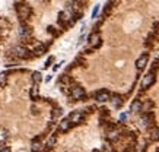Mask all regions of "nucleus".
Here are the masks:
<instances>
[{
	"mask_svg": "<svg viewBox=\"0 0 159 152\" xmlns=\"http://www.w3.org/2000/svg\"><path fill=\"white\" fill-rule=\"evenodd\" d=\"M95 152H98V151H95Z\"/></svg>",
	"mask_w": 159,
	"mask_h": 152,
	"instance_id": "obj_31",
	"label": "nucleus"
},
{
	"mask_svg": "<svg viewBox=\"0 0 159 152\" xmlns=\"http://www.w3.org/2000/svg\"><path fill=\"white\" fill-rule=\"evenodd\" d=\"M152 121H153V114L152 113H145V114L142 116V119H140L142 126H149Z\"/></svg>",
	"mask_w": 159,
	"mask_h": 152,
	"instance_id": "obj_9",
	"label": "nucleus"
},
{
	"mask_svg": "<svg viewBox=\"0 0 159 152\" xmlns=\"http://www.w3.org/2000/svg\"><path fill=\"white\" fill-rule=\"evenodd\" d=\"M98 13H99V5H96V6L93 7V10H92V19H96Z\"/></svg>",
	"mask_w": 159,
	"mask_h": 152,
	"instance_id": "obj_21",
	"label": "nucleus"
},
{
	"mask_svg": "<svg viewBox=\"0 0 159 152\" xmlns=\"http://www.w3.org/2000/svg\"><path fill=\"white\" fill-rule=\"evenodd\" d=\"M0 152H10V148L9 146H2L0 148Z\"/></svg>",
	"mask_w": 159,
	"mask_h": 152,
	"instance_id": "obj_25",
	"label": "nucleus"
},
{
	"mask_svg": "<svg viewBox=\"0 0 159 152\" xmlns=\"http://www.w3.org/2000/svg\"><path fill=\"white\" fill-rule=\"evenodd\" d=\"M51 79H53V75H47L45 76V82H50Z\"/></svg>",
	"mask_w": 159,
	"mask_h": 152,
	"instance_id": "obj_28",
	"label": "nucleus"
},
{
	"mask_svg": "<svg viewBox=\"0 0 159 152\" xmlns=\"http://www.w3.org/2000/svg\"><path fill=\"white\" fill-rule=\"evenodd\" d=\"M150 140H153V142L159 140V127H153L150 130Z\"/></svg>",
	"mask_w": 159,
	"mask_h": 152,
	"instance_id": "obj_15",
	"label": "nucleus"
},
{
	"mask_svg": "<svg viewBox=\"0 0 159 152\" xmlns=\"http://www.w3.org/2000/svg\"><path fill=\"white\" fill-rule=\"evenodd\" d=\"M110 101H111L113 107H115V108H118V107L123 106V98H121L120 95H117V94H115V95H111V99H110Z\"/></svg>",
	"mask_w": 159,
	"mask_h": 152,
	"instance_id": "obj_11",
	"label": "nucleus"
},
{
	"mask_svg": "<svg viewBox=\"0 0 159 152\" xmlns=\"http://www.w3.org/2000/svg\"><path fill=\"white\" fill-rule=\"evenodd\" d=\"M126 119H127V114H126V113H121V114H120V120H121V121H124Z\"/></svg>",
	"mask_w": 159,
	"mask_h": 152,
	"instance_id": "obj_26",
	"label": "nucleus"
},
{
	"mask_svg": "<svg viewBox=\"0 0 159 152\" xmlns=\"http://www.w3.org/2000/svg\"><path fill=\"white\" fill-rule=\"evenodd\" d=\"M53 61H54V57H50V59H48V60L45 61L44 67H45V69H48V66H51V63H53Z\"/></svg>",
	"mask_w": 159,
	"mask_h": 152,
	"instance_id": "obj_24",
	"label": "nucleus"
},
{
	"mask_svg": "<svg viewBox=\"0 0 159 152\" xmlns=\"http://www.w3.org/2000/svg\"><path fill=\"white\" fill-rule=\"evenodd\" d=\"M147 60H149V54H147V53L142 54L139 59H137V61H136V69H137V70L145 69V66L147 65Z\"/></svg>",
	"mask_w": 159,
	"mask_h": 152,
	"instance_id": "obj_8",
	"label": "nucleus"
},
{
	"mask_svg": "<svg viewBox=\"0 0 159 152\" xmlns=\"http://www.w3.org/2000/svg\"><path fill=\"white\" fill-rule=\"evenodd\" d=\"M6 139H7V130L6 129H0V142H3Z\"/></svg>",
	"mask_w": 159,
	"mask_h": 152,
	"instance_id": "obj_20",
	"label": "nucleus"
},
{
	"mask_svg": "<svg viewBox=\"0 0 159 152\" xmlns=\"http://www.w3.org/2000/svg\"><path fill=\"white\" fill-rule=\"evenodd\" d=\"M70 126H72V121H70L69 119L61 120V121H60V124H59V132H61V133L67 132V130L70 129Z\"/></svg>",
	"mask_w": 159,
	"mask_h": 152,
	"instance_id": "obj_10",
	"label": "nucleus"
},
{
	"mask_svg": "<svg viewBox=\"0 0 159 152\" xmlns=\"http://www.w3.org/2000/svg\"><path fill=\"white\" fill-rule=\"evenodd\" d=\"M12 54H13L15 57H18V59H29L31 57L29 50H28L27 47H22V46L15 47L13 50H12Z\"/></svg>",
	"mask_w": 159,
	"mask_h": 152,
	"instance_id": "obj_2",
	"label": "nucleus"
},
{
	"mask_svg": "<svg viewBox=\"0 0 159 152\" xmlns=\"http://www.w3.org/2000/svg\"><path fill=\"white\" fill-rule=\"evenodd\" d=\"M126 152H134V146H128L126 149Z\"/></svg>",
	"mask_w": 159,
	"mask_h": 152,
	"instance_id": "obj_29",
	"label": "nucleus"
},
{
	"mask_svg": "<svg viewBox=\"0 0 159 152\" xmlns=\"http://www.w3.org/2000/svg\"><path fill=\"white\" fill-rule=\"evenodd\" d=\"M88 43H89V46L93 47V48H96V47L101 46V35L99 32H92L89 35V38H88Z\"/></svg>",
	"mask_w": 159,
	"mask_h": 152,
	"instance_id": "obj_3",
	"label": "nucleus"
},
{
	"mask_svg": "<svg viewBox=\"0 0 159 152\" xmlns=\"http://www.w3.org/2000/svg\"><path fill=\"white\" fill-rule=\"evenodd\" d=\"M70 94H72L73 99H80L85 97V89L82 86H73L72 89H70Z\"/></svg>",
	"mask_w": 159,
	"mask_h": 152,
	"instance_id": "obj_7",
	"label": "nucleus"
},
{
	"mask_svg": "<svg viewBox=\"0 0 159 152\" xmlns=\"http://www.w3.org/2000/svg\"><path fill=\"white\" fill-rule=\"evenodd\" d=\"M45 51H47V47L44 46V44H37L35 48H34V54H35V56H38V57L42 56Z\"/></svg>",
	"mask_w": 159,
	"mask_h": 152,
	"instance_id": "obj_13",
	"label": "nucleus"
},
{
	"mask_svg": "<svg viewBox=\"0 0 159 152\" xmlns=\"http://www.w3.org/2000/svg\"><path fill=\"white\" fill-rule=\"evenodd\" d=\"M38 94H40V86H38V83H34V86L31 88V98L35 99L38 97Z\"/></svg>",
	"mask_w": 159,
	"mask_h": 152,
	"instance_id": "obj_16",
	"label": "nucleus"
},
{
	"mask_svg": "<svg viewBox=\"0 0 159 152\" xmlns=\"http://www.w3.org/2000/svg\"><path fill=\"white\" fill-rule=\"evenodd\" d=\"M31 149H32L34 152H40L41 151V142L40 139H35L32 142V145H31Z\"/></svg>",
	"mask_w": 159,
	"mask_h": 152,
	"instance_id": "obj_17",
	"label": "nucleus"
},
{
	"mask_svg": "<svg viewBox=\"0 0 159 152\" xmlns=\"http://www.w3.org/2000/svg\"><path fill=\"white\" fill-rule=\"evenodd\" d=\"M60 65H63V63H60ZM60 65H56V66L53 67V69H54V72H57V70H59V67H60Z\"/></svg>",
	"mask_w": 159,
	"mask_h": 152,
	"instance_id": "obj_30",
	"label": "nucleus"
},
{
	"mask_svg": "<svg viewBox=\"0 0 159 152\" xmlns=\"http://www.w3.org/2000/svg\"><path fill=\"white\" fill-rule=\"evenodd\" d=\"M142 101L140 99H134L132 102V106H130V110H132L133 113H139V111H142Z\"/></svg>",
	"mask_w": 159,
	"mask_h": 152,
	"instance_id": "obj_12",
	"label": "nucleus"
},
{
	"mask_svg": "<svg viewBox=\"0 0 159 152\" xmlns=\"http://www.w3.org/2000/svg\"><path fill=\"white\" fill-rule=\"evenodd\" d=\"M107 136H108V139H110V140H117V139L120 138V132L117 130V129H114V130H110Z\"/></svg>",
	"mask_w": 159,
	"mask_h": 152,
	"instance_id": "obj_14",
	"label": "nucleus"
},
{
	"mask_svg": "<svg viewBox=\"0 0 159 152\" xmlns=\"http://www.w3.org/2000/svg\"><path fill=\"white\" fill-rule=\"evenodd\" d=\"M95 99L98 101V102H105V101H110L111 99V94L105 91V89H102V91H98V92L95 94Z\"/></svg>",
	"mask_w": 159,
	"mask_h": 152,
	"instance_id": "obj_6",
	"label": "nucleus"
},
{
	"mask_svg": "<svg viewBox=\"0 0 159 152\" xmlns=\"http://www.w3.org/2000/svg\"><path fill=\"white\" fill-rule=\"evenodd\" d=\"M54 143H56V135H53L51 138H50V139H48V140H47L45 146H47V148H48V149H50V148H53V146H54Z\"/></svg>",
	"mask_w": 159,
	"mask_h": 152,
	"instance_id": "obj_19",
	"label": "nucleus"
},
{
	"mask_svg": "<svg viewBox=\"0 0 159 152\" xmlns=\"http://www.w3.org/2000/svg\"><path fill=\"white\" fill-rule=\"evenodd\" d=\"M153 82H155V73L153 72L147 73V75L143 76V79H142V88L146 89V88H149L150 85H153Z\"/></svg>",
	"mask_w": 159,
	"mask_h": 152,
	"instance_id": "obj_4",
	"label": "nucleus"
},
{
	"mask_svg": "<svg viewBox=\"0 0 159 152\" xmlns=\"http://www.w3.org/2000/svg\"><path fill=\"white\" fill-rule=\"evenodd\" d=\"M48 32L53 34V35H56V31H54V28H53V27H48Z\"/></svg>",
	"mask_w": 159,
	"mask_h": 152,
	"instance_id": "obj_27",
	"label": "nucleus"
},
{
	"mask_svg": "<svg viewBox=\"0 0 159 152\" xmlns=\"http://www.w3.org/2000/svg\"><path fill=\"white\" fill-rule=\"evenodd\" d=\"M32 80H34V83H40L41 80H42V75H41V72H34L32 73Z\"/></svg>",
	"mask_w": 159,
	"mask_h": 152,
	"instance_id": "obj_18",
	"label": "nucleus"
},
{
	"mask_svg": "<svg viewBox=\"0 0 159 152\" xmlns=\"http://www.w3.org/2000/svg\"><path fill=\"white\" fill-rule=\"evenodd\" d=\"M85 119V114L82 111H73L70 116H69V120L72 121V124H79L82 123V120Z\"/></svg>",
	"mask_w": 159,
	"mask_h": 152,
	"instance_id": "obj_5",
	"label": "nucleus"
},
{
	"mask_svg": "<svg viewBox=\"0 0 159 152\" xmlns=\"http://www.w3.org/2000/svg\"><path fill=\"white\" fill-rule=\"evenodd\" d=\"M6 79H7L6 73H0V86L6 85Z\"/></svg>",
	"mask_w": 159,
	"mask_h": 152,
	"instance_id": "obj_22",
	"label": "nucleus"
},
{
	"mask_svg": "<svg viewBox=\"0 0 159 152\" xmlns=\"http://www.w3.org/2000/svg\"><path fill=\"white\" fill-rule=\"evenodd\" d=\"M59 116H61V108H56V110H53V119H57Z\"/></svg>",
	"mask_w": 159,
	"mask_h": 152,
	"instance_id": "obj_23",
	"label": "nucleus"
},
{
	"mask_svg": "<svg viewBox=\"0 0 159 152\" xmlns=\"http://www.w3.org/2000/svg\"><path fill=\"white\" fill-rule=\"evenodd\" d=\"M15 9H16V15L20 20H25L31 16V6L25 2H18L15 5Z\"/></svg>",
	"mask_w": 159,
	"mask_h": 152,
	"instance_id": "obj_1",
	"label": "nucleus"
}]
</instances>
